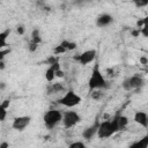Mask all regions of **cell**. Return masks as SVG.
<instances>
[{"label": "cell", "instance_id": "2", "mask_svg": "<svg viewBox=\"0 0 148 148\" xmlns=\"http://www.w3.org/2000/svg\"><path fill=\"white\" fill-rule=\"evenodd\" d=\"M117 132H119V131H118L114 119L112 118V119H108L104 121H99L96 136L98 139H108V138H111L112 135H114Z\"/></svg>", "mask_w": 148, "mask_h": 148}, {"label": "cell", "instance_id": "16", "mask_svg": "<svg viewBox=\"0 0 148 148\" xmlns=\"http://www.w3.org/2000/svg\"><path fill=\"white\" fill-rule=\"evenodd\" d=\"M10 32H12V30L9 28L0 32V50H2L5 46H7V39L10 35Z\"/></svg>", "mask_w": 148, "mask_h": 148}, {"label": "cell", "instance_id": "5", "mask_svg": "<svg viewBox=\"0 0 148 148\" xmlns=\"http://www.w3.org/2000/svg\"><path fill=\"white\" fill-rule=\"evenodd\" d=\"M145 79L139 75V74H135V75H131L128 77H126L123 83H121V87L124 90L126 91H134V90H138V89H141L143 86H145Z\"/></svg>", "mask_w": 148, "mask_h": 148}, {"label": "cell", "instance_id": "27", "mask_svg": "<svg viewBox=\"0 0 148 148\" xmlns=\"http://www.w3.org/2000/svg\"><path fill=\"white\" fill-rule=\"evenodd\" d=\"M64 76H65V72L61 68L56 71V77H64Z\"/></svg>", "mask_w": 148, "mask_h": 148}, {"label": "cell", "instance_id": "8", "mask_svg": "<svg viewBox=\"0 0 148 148\" xmlns=\"http://www.w3.org/2000/svg\"><path fill=\"white\" fill-rule=\"evenodd\" d=\"M30 123H31V117L30 116H18V117H15L13 119L12 128L15 130V131L22 132L30 125Z\"/></svg>", "mask_w": 148, "mask_h": 148}, {"label": "cell", "instance_id": "20", "mask_svg": "<svg viewBox=\"0 0 148 148\" xmlns=\"http://www.w3.org/2000/svg\"><path fill=\"white\" fill-rule=\"evenodd\" d=\"M61 44L66 47L67 51H72V50H75V49H76V43H75V42H71V40L65 39V40L61 42Z\"/></svg>", "mask_w": 148, "mask_h": 148}, {"label": "cell", "instance_id": "28", "mask_svg": "<svg viewBox=\"0 0 148 148\" xmlns=\"http://www.w3.org/2000/svg\"><path fill=\"white\" fill-rule=\"evenodd\" d=\"M131 34H132V36H133V37H139V35H141L140 28H136V29L132 30V31H131Z\"/></svg>", "mask_w": 148, "mask_h": 148}, {"label": "cell", "instance_id": "17", "mask_svg": "<svg viewBox=\"0 0 148 148\" xmlns=\"http://www.w3.org/2000/svg\"><path fill=\"white\" fill-rule=\"evenodd\" d=\"M30 40H31L32 43L37 44V45H39V44L42 43V35H40V30H39V29L35 28V29L31 31V38H30Z\"/></svg>", "mask_w": 148, "mask_h": 148}, {"label": "cell", "instance_id": "29", "mask_svg": "<svg viewBox=\"0 0 148 148\" xmlns=\"http://www.w3.org/2000/svg\"><path fill=\"white\" fill-rule=\"evenodd\" d=\"M139 61H140L142 65H147V64H148V59H147V57H146V56H142V57H140Z\"/></svg>", "mask_w": 148, "mask_h": 148}, {"label": "cell", "instance_id": "4", "mask_svg": "<svg viewBox=\"0 0 148 148\" xmlns=\"http://www.w3.org/2000/svg\"><path fill=\"white\" fill-rule=\"evenodd\" d=\"M61 118H62V112L60 110L57 109H51L49 111H46L43 116V123L45 125L46 128L52 130L56 126H58L61 123Z\"/></svg>", "mask_w": 148, "mask_h": 148}, {"label": "cell", "instance_id": "24", "mask_svg": "<svg viewBox=\"0 0 148 148\" xmlns=\"http://www.w3.org/2000/svg\"><path fill=\"white\" fill-rule=\"evenodd\" d=\"M37 47H38V45H37V44L32 43L31 40L29 42V44H28V50H29L30 52H35V51L37 50Z\"/></svg>", "mask_w": 148, "mask_h": 148}, {"label": "cell", "instance_id": "30", "mask_svg": "<svg viewBox=\"0 0 148 148\" xmlns=\"http://www.w3.org/2000/svg\"><path fill=\"white\" fill-rule=\"evenodd\" d=\"M7 147H9V143H8V142H2V143H0V148H7Z\"/></svg>", "mask_w": 148, "mask_h": 148}, {"label": "cell", "instance_id": "14", "mask_svg": "<svg viewBox=\"0 0 148 148\" xmlns=\"http://www.w3.org/2000/svg\"><path fill=\"white\" fill-rule=\"evenodd\" d=\"M113 119H114V121H116V125H117V127H118V131H121V130L126 128L127 125H128V123H130L128 118H127L126 116L121 114V113H117V114L113 117Z\"/></svg>", "mask_w": 148, "mask_h": 148}, {"label": "cell", "instance_id": "21", "mask_svg": "<svg viewBox=\"0 0 148 148\" xmlns=\"http://www.w3.org/2000/svg\"><path fill=\"white\" fill-rule=\"evenodd\" d=\"M65 52H67V50H66V47L60 43L59 45H57L54 49H53V54L54 56H59V54H64Z\"/></svg>", "mask_w": 148, "mask_h": 148}, {"label": "cell", "instance_id": "1", "mask_svg": "<svg viewBox=\"0 0 148 148\" xmlns=\"http://www.w3.org/2000/svg\"><path fill=\"white\" fill-rule=\"evenodd\" d=\"M88 88H89V91L91 90H95V89H108L109 88V83L104 76V74L102 73V71L99 69V65L96 62L92 71H91V74L89 76V80H88Z\"/></svg>", "mask_w": 148, "mask_h": 148}, {"label": "cell", "instance_id": "9", "mask_svg": "<svg viewBox=\"0 0 148 148\" xmlns=\"http://www.w3.org/2000/svg\"><path fill=\"white\" fill-rule=\"evenodd\" d=\"M98 124H99V121L96 120L92 125H90V126H88L87 128H84L83 132H82V138L86 139V140H88V141L91 140V139H94V138L96 136V134H97Z\"/></svg>", "mask_w": 148, "mask_h": 148}, {"label": "cell", "instance_id": "25", "mask_svg": "<svg viewBox=\"0 0 148 148\" xmlns=\"http://www.w3.org/2000/svg\"><path fill=\"white\" fill-rule=\"evenodd\" d=\"M9 52H10V50H3V49L0 50V61L3 60V59L6 58V56H7Z\"/></svg>", "mask_w": 148, "mask_h": 148}, {"label": "cell", "instance_id": "13", "mask_svg": "<svg viewBox=\"0 0 148 148\" xmlns=\"http://www.w3.org/2000/svg\"><path fill=\"white\" fill-rule=\"evenodd\" d=\"M65 86L61 82H50V84L46 88V94L47 95H53V94H59V92H65Z\"/></svg>", "mask_w": 148, "mask_h": 148}, {"label": "cell", "instance_id": "6", "mask_svg": "<svg viewBox=\"0 0 148 148\" xmlns=\"http://www.w3.org/2000/svg\"><path fill=\"white\" fill-rule=\"evenodd\" d=\"M80 121H81V116L76 111L69 110V111L62 112L61 124H62V126L65 128H72L74 126H76Z\"/></svg>", "mask_w": 148, "mask_h": 148}, {"label": "cell", "instance_id": "32", "mask_svg": "<svg viewBox=\"0 0 148 148\" xmlns=\"http://www.w3.org/2000/svg\"><path fill=\"white\" fill-rule=\"evenodd\" d=\"M5 87H6V83H5V82H1V83H0V89H3Z\"/></svg>", "mask_w": 148, "mask_h": 148}, {"label": "cell", "instance_id": "18", "mask_svg": "<svg viewBox=\"0 0 148 148\" xmlns=\"http://www.w3.org/2000/svg\"><path fill=\"white\" fill-rule=\"evenodd\" d=\"M131 148H147L148 147V136H143L140 141H136L130 146Z\"/></svg>", "mask_w": 148, "mask_h": 148}, {"label": "cell", "instance_id": "15", "mask_svg": "<svg viewBox=\"0 0 148 148\" xmlns=\"http://www.w3.org/2000/svg\"><path fill=\"white\" fill-rule=\"evenodd\" d=\"M10 104L9 99H5L2 103H0V121H5L7 118V109Z\"/></svg>", "mask_w": 148, "mask_h": 148}, {"label": "cell", "instance_id": "12", "mask_svg": "<svg viewBox=\"0 0 148 148\" xmlns=\"http://www.w3.org/2000/svg\"><path fill=\"white\" fill-rule=\"evenodd\" d=\"M59 68H61L60 67V64L57 61V62H54V64H51L49 67H47V69L45 71V80L47 81V82H52V81H54V79H56V71L57 69H59Z\"/></svg>", "mask_w": 148, "mask_h": 148}, {"label": "cell", "instance_id": "7", "mask_svg": "<svg viewBox=\"0 0 148 148\" xmlns=\"http://www.w3.org/2000/svg\"><path fill=\"white\" fill-rule=\"evenodd\" d=\"M96 54H97V51L95 49H90V50H86L83 51L82 53L77 54L74 59L82 66H87L89 64H91L95 59H96Z\"/></svg>", "mask_w": 148, "mask_h": 148}, {"label": "cell", "instance_id": "11", "mask_svg": "<svg viewBox=\"0 0 148 148\" xmlns=\"http://www.w3.org/2000/svg\"><path fill=\"white\" fill-rule=\"evenodd\" d=\"M133 120H134V123L139 124L143 128H147L148 127V114H147L146 111H136L134 113Z\"/></svg>", "mask_w": 148, "mask_h": 148}, {"label": "cell", "instance_id": "26", "mask_svg": "<svg viewBox=\"0 0 148 148\" xmlns=\"http://www.w3.org/2000/svg\"><path fill=\"white\" fill-rule=\"evenodd\" d=\"M24 31H25L24 25L20 24V25H17V27H16V32H17L18 35H23V34H24Z\"/></svg>", "mask_w": 148, "mask_h": 148}, {"label": "cell", "instance_id": "19", "mask_svg": "<svg viewBox=\"0 0 148 148\" xmlns=\"http://www.w3.org/2000/svg\"><path fill=\"white\" fill-rule=\"evenodd\" d=\"M105 96V92H103V89H95L90 91V97L95 101H99Z\"/></svg>", "mask_w": 148, "mask_h": 148}, {"label": "cell", "instance_id": "10", "mask_svg": "<svg viewBox=\"0 0 148 148\" xmlns=\"http://www.w3.org/2000/svg\"><path fill=\"white\" fill-rule=\"evenodd\" d=\"M113 22V16L108 14V13H104V14H101L97 16L96 18V25L98 28H105V27H109L111 23Z\"/></svg>", "mask_w": 148, "mask_h": 148}, {"label": "cell", "instance_id": "31", "mask_svg": "<svg viewBox=\"0 0 148 148\" xmlns=\"http://www.w3.org/2000/svg\"><path fill=\"white\" fill-rule=\"evenodd\" d=\"M5 68V62H3V60H1L0 61V69H3Z\"/></svg>", "mask_w": 148, "mask_h": 148}, {"label": "cell", "instance_id": "3", "mask_svg": "<svg viewBox=\"0 0 148 148\" xmlns=\"http://www.w3.org/2000/svg\"><path fill=\"white\" fill-rule=\"evenodd\" d=\"M82 102V98L81 96L75 92L73 89H68L64 92V95L58 99V104L65 106V108H68V109H72L76 105H79L80 103Z\"/></svg>", "mask_w": 148, "mask_h": 148}, {"label": "cell", "instance_id": "22", "mask_svg": "<svg viewBox=\"0 0 148 148\" xmlns=\"http://www.w3.org/2000/svg\"><path fill=\"white\" fill-rule=\"evenodd\" d=\"M132 2L136 8H143L148 5V0H132Z\"/></svg>", "mask_w": 148, "mask_h": 148}, {"label": "cell", "instance_id": "23", "mask_svg": "<svg viewBox=\"0 0 148 148\" xmlns=\"http://www.w3.org/2000/svg\"><path fill=\"white\" fill-rule=\"evenodd\" d=\"M69 147L71 148H84L86 143L83 141H74V142L69 143Z\"/></svg>", "mask_w": 148, "mask_h": 148}]
</instances>
